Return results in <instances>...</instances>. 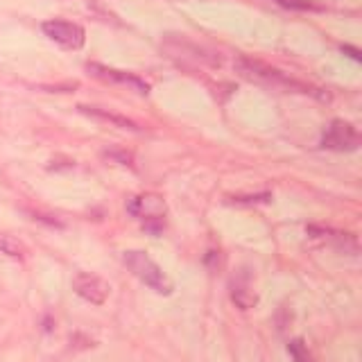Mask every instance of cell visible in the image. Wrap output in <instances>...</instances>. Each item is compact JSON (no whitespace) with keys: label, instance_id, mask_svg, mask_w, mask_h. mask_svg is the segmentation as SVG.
Segmentation results:
<instances>
[{"label":"cell","instance_id":"obj_1","mask_svg":"<svg viewBox=\"0 0 362 362\" xmlns=\"http://www.w3.org/2000/svg\"><path fill=\"white\" fill-rule=\"evenodd\" d=\"M234 68H236V73L240 77L249 79V82L279 88V90H283V93H301V95H313V98H319V100H328V93H321V90L313 88L306 82H301V79L290 77L288 73H283V70L260 62V59L238 57L234 62Z\"/></svg>","mask_w":362,"mask_h":362},{"label":"cell","instance_id":"obj_2","mask_svg":"<svg viewBox=\"0 0 362 362\" xmlns=\"http://www.w3.org/2000/svg\"><path fill=\"white\" fill-rule=\"evenodd\" d=\"M123 263L129 267V272H132L138 281H143L154 293L173 295V281H170V276L145 254V251H125Z\"/></svg>","mask_w":362,"mask_h":362},{"label":"cell","instance_id":"obj_3","mask_svg":"<svg viewBox=\"0 0 362 362\" xmlns=\"http://www.w3.org/2000/svg\"><path fill=\"white\" fill-rule=\"evenodd\" d=\"M127 210L132 215L140 217L145 222V227L149 231H154L159 234L161 229H163V215H166V202L163 197L159 195H152V193H145V195H136L127 202Z\"/></svg>","mask_w":362,"mask_h":362},{"label":"cell","instance_id":"obj_4","mask_svg":"<svg viewBox=\"0 0 362 362\" xmlns=\"http://www.w3.org/2000/svg\"><path fill=\"white\" fill-rule=\"evenodd\" d=\"M360 145V134L358 129L344 123V120H333L328 125V129L321 136V147L333 149V152H354Z\"/></svg>","mask_w":362,"mask_h":362},{"label":"cell","instance_id":"obj_5","mask_svg":"<svg viewBox=\"0 0 362 362\" xmlns=\"http://www.w3.org/2000/svg\"><path fill=\"white\" fill-rule=\"evenodd\" d=\"M43 32L48 39H53L55 43H59L66 50H77L84 46V27L77 25V23H70V21H46L43 25Z\"/></svg>","mask_w":362,"mask_h":362},{"label":"cell","instance_id":"obj_6","mask_svg":"<svg viewBox=\"0 0 362 362\" xmlns=\"http://www.w3.org/2000/svg\"><path fill=\"white\" fill-rule=\"evenodd\" d=\"M86 70L88 75H93L98 79H102V82H109V84H123V86H129L134 88L136 93H149V84L145 79H140L138 75L134 73H125V70H116V68H107L102 64H86Z\"/></svg>","mask_w":362,"mask_h":362},{"label":"cell","instance_id":"obj_7","mask_svg":"<svg viewBox=\"0 0 362 362\" xmlns=\"http://www.w3.org/2000/svg\"><path fill=\"white\" fill-rule=\"evenodd\" d=\"M73 288L84 301L95 304V306H102L109 297V293H112V288H109L107 281L95 276V274H77L73 279Z\"/></svg>","mask_w":362,"mask_h":362},{"label":"cell","instance_id":"obj_8","mask_svg":"<svg viewBox=\"0 0 362 362\" xmlns=\"http://www.w3.org/2000/svg\"><path fill=\"white\" fill-rule=\"evenodd\" d=\"M79 112L90 116V118L105 120V123H112L114 127L127 129V132H143V127H140L136 120L127 118V116H120V114H114V112H107V109H100V107H79Z\"/></svg>","mask_w":362,"mask_h":362},{"label":"cell","instance_id":"obj_9","mask_svg":"<svg viewBox=\"0 0 362 362\" xmlns=\"http://www.w3.org/2000/svg\"><path fill=\"white\" fill-rule=\"evenodd\" d=\"M231 299L240 310H251L258 304V295L254 293V288L249 286L247 279H236L231 283Z\"/></svg>","mask_w":362,"mask_h":362},{"label":"cell","instance_id":"obj_10","mask_svg":"<svg viewBox=\"0 0 362 362\" xmlns=\"http://www.w3.org/2000/svg\"><path fill=\"white\" fill-rule=\"evenodd\" d=\"M0 251L12 258H23L25 256V245L18 238L9 234H0Z\"/></svg>","mask_w":362,"mask_h":362},{"label":"cell","instance_id":"obj_11","mask_svg":"<svg viewBox=\"0 0 362 362\" xmlns=\"http://www.w3.org/2000/svg\"><path fill=\"white\" fill-rule=\"evenodd\" d=\"M288 351H290V356H293L295 362H315L313 354H310L308 347L304 344V340H293L288 344Z\"/></svg>","mask_w":362,"mask_h":362},{"label":"cell","instance_id":"obj_12","mask_svg":"<svg viewBox=\"0 0 362 362\" xmlns=\"http://www.w3.org/2000/svg\"><path fill=\"white\" fill-rule=\"evenodd\" d=\"M269 199H272L269 193H260V195H247V197H231V202L234 204H265Z\"/></svg>","mask_w":362,"mask_h":362},{"label":"cell","instance_id":"obj_13","mask_svg":"<svg viewBox=\"0 0 362 362\" xmlns=\"http://www.w3.org/2000/svg\"><path fill=\"white\" fill-rule=\"evenodd\" d=\"M281 7H288V9H299V12H306V9H317L315 3L310 0H276Z\"/></svg>","mask_w":362,"mask_h":362},{"label":"cell","instance_id":"obj_14","mask_svg":"<svg viewBox=\"0 0 362 362\" xmlns=\"http://www.w3.org/2000/svg\"><path fill=\"white\" fill-rule=\"evenodd\" d=\"M105 156H109V159H118V161H123V163H132V154L129 152H105Z\"/></svg>","mask_w":362,"mask_h":362},{"label":"cell","instance_id":"obj_15","mask_svg":"<svg viewBox=\"0 0 362 362\" xmlns=\"http://www.w3.org/2000/svg\"><path fill=\"white\" fill-rule=\"evenodd\" d=\"M342 50H344V53H351V57H354V59H360V53H358L356 48H351V46H342Z\"/></svg>","mask_w":362,"mask_h":362}]
</instances>
